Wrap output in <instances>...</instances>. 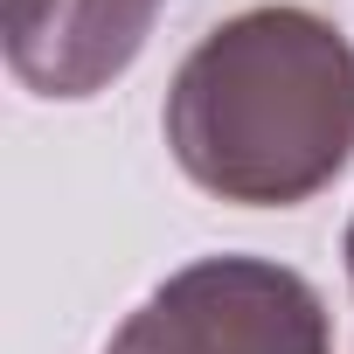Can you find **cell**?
Segmentation results:
<instances>
[{
    "instance_id": "cell-1",
    "label": "cell",
    "mask_w": 354,
    "mask_h": 354,
    "mask_svg": "<svg viewBox=\"0 0 354 354\" xmlns=\"http://www.w3.org/2000/svg\"><path fill=\"white\" fill-rule=\"evenodd\" d=\"M160 125L216 202L299 209L354 160V42L313 8L230 15L174 70Z\"/></svg>"
},
{
    "instance_id": "cell-2",
    "label": "cell",
    "mask_w": 354,
    "mask_h": 354,
    "mask_svg": "<svg viewBox=\"0 0 354 354\" xmlns=\"http://www.w3.org/2000/svg\"><path fill=\"white\" fill-rule=\"evenodd\" d=\"M125 354H333L326 299L271 257H195L111 333Z\"/></svg>"
},
{
    "instance_id": "cell-3",
    "label": "cell",
    "mask_w": 354,
    "mask_h": 354,
    "mask_svg": "<svg viewBox=\"0 0 354 354\" xmlns=\"http://www.w3.org/2000/svg\"><path fill=\"white\" fill-rule=\"evenodd\" d=\"M153 15L160 0H0L8 70L35 97H97L139 63Z\"/></svg>"
},
{
    "instance_id": "cell-4",
    "label": "cell",
    "mask_w": 354,
    "mask_h": 354,
    "mask_svg": "<svg viewBox=\"0 0 354 354\" xmlns=\"http://www.w3.org/2000/svg\"><path fill=\"white\" fill-rule=\"evenodd\" d=\"M340 257H347V285H354V223H347V236H340Z\"/></svg>"
},
{
    "instance_id": "cell-5",
    "label": "cell",
    "mask_w": 354,
    "mask_h": 354,
    "mask_svg": "<svg viewBox=\"0 0 354 354\" xmlns=\"http://www.w3.org/2000/svg\"><path fill=\"white\" fill-rule=\"evenodd\" d=\"M104 354H125V347H104Z\"/></svg>"
}]
</instances>
